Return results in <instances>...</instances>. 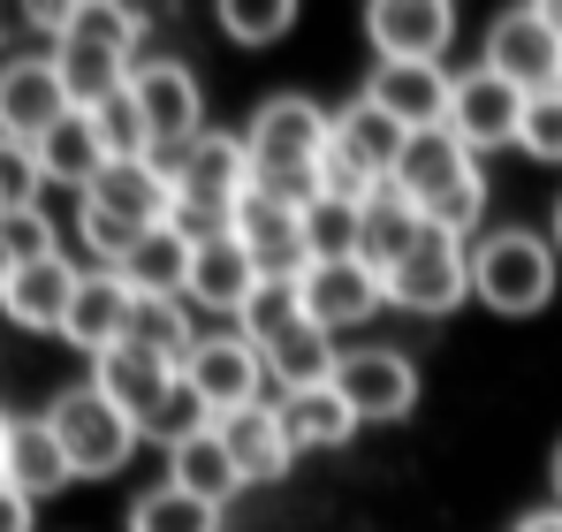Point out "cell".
Listing matches in <instances>:
<instances>
[{"label":"cell","instance_id":"cell-1","mask_svg":"<svg viewBox=\"0 0 562 532\" xmlns=\"http://www.w3.org/2000/svg\"><path fill=\"white\" fill-rule=\"evenodd\" d=\"M395 190L418 206V221H426V229H449V236H464V244H471V229H479V213H486L479 153H464L449 130H418V137L403 145Z\"/></svg>","mask_w":562,"mask_h":532},{"label":"cell","instance_id":"cell-2","mask_svg":"<svg viewBox=\"0 0 562 532\" xmlns=\"http://www.w3.org/2000/svg\"><path fill=\"white\" fill-rule=\"evenodd\" d=\"M471 297L509 320L540 312L555 297V252L532 229H479L471 236Z\"/></svg>","mask_w":562,"mask_h":532},{"label":"cell","instance_id":"cell-3","mask_svg":"<svg viewBox=\"0 0 562 532\" xmlns=\"http://www.w3.org/2000/svg\"><path fill=\"white\" fill-rule=\"evenodd\" d=\"M46 426H54V442H61V456H69L77 479H114V472L137 456V442H145L92 380H85V388H61V396L46 403Z\"/></svg>","mask_w":562,"mask_h":532},{"label":"cell","instance_id":"cell-4","mask_svg":"<svg viewBox=\"0 0 562 532\" xmlns=\"http://www.w3.org/2000/svg\"><path fill=\"white\" fill-rule=\"evenodd\" d=\"M267 351L236 328V335H198V351L183 357V388L205 403V419H228V411H251L267 403Z\"/></svg>","mask_w":562,"mask_h":532},{"label":"cell","instance_id":"cell-5","mask_svg":"<svg viewBox=\"0 0 562 532\" xmlns=\"http://www.w3.org/2000/svg\"><path fill=\"white\" fill-rule=\"evenodd\" d=\"M380 281H387V304L403 312H457L471 297V244L449 229H426Z\"/></svg>","mask_w":562,"mask_h":532},{"label":"cell","instance_id":"cell-6","mask_svg":"<svg viewBox=\"0 0 562 532\" xmlns=\"http://www.w3.org/2000/svg\"><path fill=\"white\" fill-rule=\"evenodd\" d=\"M244 145H251V168H319L327 145H335V114L319 99H304V91H274L251 114Z\"/></svg>","mask_w":562,"mask_h":532},{"label":"cell","instance_id":"cell-7","mask_svg":"<svg viewBox=\"0 0 562 532\" xmlns=\"http://www.w3.org/2000/svg\"><path fill=\"white\" fill-rule=\"evenodd\" d=\"M92 388L137 426V434H153L160 426V411L176 403V388H183V365L160 351H145V343H114L106 357H92Z\"/></svg>","mask_w":562,"mask_h":532},{"label":"cell","instance_id":"cell-8","mask_svg":"<svg viewBox=\"0 0 562 532\" xmlns=\"http://www.w3.org/2000/svg\"><path fill=\"white\" fill-rule=\"evenodd\" d=\"M525 99L532 91L525 85H509L502 69H464L457 77V91H449V137L464 145V153H502V145H517V130H525Z\"/></svg>","mask_w":562,"mask_h":532},{"label":"cell","instance_id":"cell-9","mask_svg":"<svg viewBox=\"0 0 562 532\" xmlns=\"http://www.w3.org/2000/svg\"><path fill=\"white\" fill-rule=\"evenodd\" d=\"M130 99H137V114L153 130L160 160H176L183 145L205 137V91H198V77H190L183 62H137L130 69Z\"/></svg>","mask_w":562,"mask_h":532},{"label":"cell","instance_id":"cell-10","mask_svg":"<svg viewBox=\"0 0 562 532\" xmlns=\"http://www.w3.org/2000/svg\"><path fill=\"white\" fill-rule=\"evenodd\" d=\"M296 297H304V320H312V328L342 335V328L373 320L380 304H387V281H380V266H366V259H312L296 274Z\"/></svg>","mask_w":562,"mask_h":532},{"label":"cell","instance_id":"cell-11","mask_svg":"<svg viewBox=\"0 0 562 532\" xmlns=\"http://www.w3.org/2000/svg\"><path fill=\"white\" fill-rule=\"evenodd\" d=\"M69 107H77V99H69V85H61L54 54H15V62H0V137L38 145Z\"/></svg>","mask_w":562,"mask_h":532},{"label":"cell","instance_id":"cell-12","mask_svg":"<svg viewBox=\"0 0 562 532\" xmlns=\"http://www.w3.org/2000/svg\"><path fill=\"white\" fill-rule=\"evenodd\" d=\"M228 236L251 252L259 281H296V274L312 266V244H304V213L274 206L267 190H244V198H236V213H228Z\"/></svg>","mask_w":562,"mask_h":532},{"label":"cell","instance_id":"cell-13","mask_svg":"<svg viewBox=\"0 0 562 532\" xmlns=\"http://www.w3.org/2000/svg\"><path fill=\"white\" fill-rule=\"evenodd\" d=\"M486 69H502L509 85H525V91H555L562 85L555 23H548L540 8H509V15H494V31H486Z\"/></svg>","mask_w":562,"mask_h":532},{"label":"cell","instance_id":"cell-14","mask_svg":"<svg viewBox=\"0 0 562 532\" xmlns=\"http://www.w3.org/2000/svg\"><path fill=\"white\" fill-rule=\"evenodd\" d=\"M335 388H342V403H350L366 426H387V419H411V403H418V365L403 351H342Z\"/></svg>","mask_w":562,"mask_h":532},{"label":"cell","instance_id":"cell-15","mask_svg":"<svg viewBox=\"0 0 562 532\" xmlns=\"http://www.w3.org/2000/svg\"><path fill=\"white\" fill-rule=\"evenodd\" d=\"M449 91H457V77L441 62H373V77H366V99L380 114H395L411 137L449 122Z\"/></svg>","mask_w":562,"mask_h":532},{"label":"cell","instance_id":"cell-16","mask_svg":"<svg viewBox=\"0 0 562 532\" xmlns=\"http://www.w3.org/2000/svg\"><path fill=\"white\" fill-rule=\"evenodd\" d=\"M85 206L130 221V229H168L176 221V176H168V160H106L99 182L85 190Z\"/></svg>","mask_w":562,"mask_h":532},{"label":"cell","instance_id":"cell-17","mask_svg":"<svg viewBox=\"0 0 562 532\" xmlns=\"http://www.w3.org/2000/svg\"><path fill=\"white\" fill-rule=\"evenodd\" d=\"M366 38L380 46V62H441L457 38V8L449 0H380L366 15Z\"/></svg>","mask_w":562,"mask_h":532},{"label":"cell","instance_id":"cell-18","mask_svg":"<svg viewBox=\"0 0 562 532\" xmlns=\"http://www.w3.org/2000/svg\"><path fill=\"white\" fill-rule=\"evenodd\" d=\"M403 145H411V130L395 122V114H380L373 99L358 91L342 114H335V160L350 168V176H366V182H395V168H403Z\"/></svg>","mask_w":562,"mask_h":532},{"label":"cell","instance_id":"cell-19","mask_svg":"<svg viewBox=\"0 0 562 532\" xmlns=\"http://www.w3.org/2000/svg\"><path fill=\"white\" fill-rule=\"evenodd\" d=\"M251 289H259V266H251V252H244L228 229L190 244V304H198V312H236V320H244Z\"/></svg>","mask_w":562,"mask_h":532},{"label":"cell","instance_id":"cell-20","mask_svg":"<svg viewBox=\"0 0 562 532\" xmlns=\"http://www.w3.org/2000/svg\"><path fill=\"white\" fill-rule=\"evenodd\" d=\"M130 312H137V289L122 281V274H106V266H92L85 281H77V304H69V320H61V335L77 343V351L106 357L122 335H130Z\"/></svg>","mask_w":562,"mask_h":532},{"label":"cell","instance_id":"cell-21","mask_svg":"<svg viewBox=\"0 0 562 532\" xmlns=\"http://www.w3.org/2000/svg\"><path fill=\"white\" fill-rule=\"evenodd\" d=\"M77 266L69 259H38V266H15L8 274V289H0V312L15 320V328H38V335H61V320H69V304H77Z\"/></svg>","mask_w":562,"mask_h":532},{"label":"cell","instance_id":"cell-22","mask_svg":"<svg viewBox=\"0 0 562 532\" xmlns=\"http://www.w3.org/2000/svg\"><path fill=\"white\" fill-rule=\"evenodd\" d=\"M213 434H221V448L236 456L244 487H267V479H281V472L296 464V448H289V434H281V411H274V403L228 411V419H213Z\"/></svg>","mask_w":562,"mask_h":532},{"label":"cell","instance_id":"cell-23","mask_svg":"<svg viewBox=\"0 0 562 532\" xmlns=\"http://www.w3.org/2000/svg\"><path fill=\"white\" fill-rule=\"evenodd\" d=\"M168 487H183V495H198V502L228 510V502L244 495V472H236V456L221 448L213 426H198V434H183V442L168 448Z\"/></svg>","mask_w":562,"mask_h":532},{"label":"cell","instance_id":"cell-24","mask_svg":"<svg viewBox=\"0 0 562 532\" xmlns=\"http://www.w3.org/2000/svg\"><path fill=\"white\" fill-rule=\"evenodd\" d=\"M274 411H281V434H289L296 456H312V448H342L358 426H366V419L342 403V388H335V380H327V388H304V396H281Z\"/></svg>","mask_w":562,"mask_h":532},{"label":"cell","instance_id":"cell-25","mask_svg":"<svg viewBox=\"0 0 562 532\" xmlns=\"http://www.w3.org/2000/svg\"><path fill=\"white\" fill-rule=\"evenodd\" d=\"M77 472H69V456L54 442V426L46 419H15L8 426V487L15 495H31V502H46V495H61Z\"/></svg>","mask_w":562,"mask_h":532},{"label":"cell","instance_id":"cell-26","mask_svg":"<svg viewBox=\"0 0 562 532\" xmlns=\"http://www.w3.org/2000/svg\"><path fill=\"white\" fill-rule=\"evenodd\" d=\"M38 168H46V182H77V190H92L99 182V168H106V145H99V130H92V114L85 107H69L38 145Z\"/></svg>","mask_w":562,"mask_h":532},{"label":"cell","instance_id":"cell-27","mask_svg":"<svg viewBox=\"0 0 562 532\" xmlns=\"http://www.w3.org/2000/svg\"><path fill=\"white\" fill-rule=\"evenodd\" d=\"M418 236H426V221H418V206H411L395 182L366 198V221H358V259H366V266H380V274H387V266L403 259Z\"/></svg>","mask_w":562,"mask_h":532},{"label":"cell","instance_id":"cell-28","mask_svg":"<svg viewBox=\"0 0 562 532\" xmlns=\"http://www.w3.org/2000/svg\"><path fill=\"white\" fill-rule=\"evenodd\" d=\"M335 365H342L335 335H327V328H312V320H296V328H289L281 343H267V373L281 380V396L327 388V380H335Z\"/></svg>","mask_w":562,"mask_h":532},{"label":"cell","instance_id":"cell-29","mask_svg":"<svg viewBox=\"0 0 562 532\" xmlns=\"http://www.w3.org/2000/svg\"><path fill=\"white\" fill-rule=\"evenodd\" d=\"M122 281H130L137 297H190V236L183 229H153V236L130 252Z\"/></svg>","mask_w":562,"mask_h":532},{"label":"cell","instance_id":"cell-30","mask_svg":"<svg viewBox=\"0 0 562 532\" xmlns=\"http://www.w3.org/2000/svg\"><path fill=\"white\" fill-rule=\"evenodd\" d=\"M61 38L69 46H106V54H137V38H145V15L137 8H122V0H69V15H61ZM54 38V46H61Z\"/></svg>","mask_w":562,"mask_h":532},{"label":"cell","instance_id":"cell-31","mask_svg":"<svg viewBox=\"0 0 562 532\" xmlns=\"http://www.w3.org/2000/svg\"><path fill=\"white\" fill-rule=\"evenodd\" d=\"M54 69H61V85H69V99L92 114L99 99H114V91H130V69L137 62H122V54H106V46H54Z\"/></svg>","mask_w":562,"mask_h":532},{"label":"cell","instance_id":"cell-32","mask_svg":"<svg viewBox=\"0 0 562 532\" xmlns=\"http://www.w3.org/2000/svg\"><path fill=\"white\" fill-rule=\"evenodd\" d=\"M130 532H221V510L183 495V487H153L130 502Z\"/></svg>","mask_w":562,"mask_h":532},{"label":"cell","instance_id":"cell-33","mask_svg":"<svg viewBox=\"0 0 562 532\" xmlns=\"http://www.w3.org/2000/svg\"><path fill=\"white\" fill-rule=\"evenodd\" d=\"M122 343H145V351L176 357V365L198 351V335H190V312L176 304V297H137V312H130V335H122Z\"/></svg>","mask_w":562,"mask_h":532},{"label":"cell","instance_id":"cell-34","mask_svg":"<svg viewBox=\"0 0 562 532\" xmlns=\"http://www.w3.org/2000/svg\"><path fill=\"white\" fill-rule=\"evenodd\" d=\"M92 130H99V145H106V160H160V153H153V130H145V114H137V99H130V91L99 99V107H92Z\"/></svg>","mask_w":562,"mask_h":532},{"label":"cell","instance_id":"cell-35","mask_svg":"<svg viewBox=\"0 0 562 532\" xmlns=\"http://www.w3.org/2000/svg\"><path fill=\"white\" fill-rule=\"evenodd\" d=\"M358 221H366V206L319 190V206L304 213V244H312V259H358Z\"/></svg>","mask_w":562,"mask_h":532},{"label":"cell","instance_id":"cell-36","mask_svg":"<svg viewBox=\"0 0 562 532\" xmlns=\"http://www.w3.org/2000/svg\"><path fill=\"white\" fill-rule=\"evenodd\" d=\"M304 320V297H296V281H259L251 289V304H244V335L267 351V343H281L289 328Z\"/></svg>","mask_w":562,"mask_h":532},{"label":"cell","instance_id":"cell-37","mask_svg":"<svg viewBox=\"0 0 562 532\" xmlns=\"http://www.w3.org/2000/svg\"><path fill=\"white\" fill-rule=\"evenodd\" d=\"M289 23H296V0H221V31L236 46H274Z\"/></svg>","mask_w":562,"mask_h":532},{"label":"cell","instance_id":"cell-38","mask_svg":"<svg viewBox=\"0 0 562 532\" xmlns=\"http://www.w3.org/2000/svg\"><path fill=\"white\" fill-rule=\"evenodd\" d=\"M77 236L92 244V259L106 266V274H122V266H130V252H137L153 229H130V221H114V213H99V206H77Z\"/></svg>","mask_w":562,"mask_h":532},{"label":"cell","instance_id":"cell-39","mask_svg":"<svg viewBox=\"0 0 562 532\" xmlns=\"http://www.w3.org/2000/svg\"><path fill=\"white\" fill-rule=\"evenodd\" d=\"M0 252H8V266H38V259H61V244H54V221H46V206H23V213H0Z\"/></svg>","mask_w":562,"mask_h":532},{"label":"cell","instance_id":"cell-40","mask_svg":"<svg viewBox=\"0 0 562 532\" xmlns=\"http://www.w3.org/2000/svg\"><path fill=\"white\" fill-rule=\"evenodd\" d=\"M38 190H46V168H38V153H31V145H15V137H0V213H23V206H38Z\"/></svg>","mask_w":562,"mask_h":532},{"label":"cell","instance_id":"cell-41","mask_svg":"<svg viewBox=\"0 0 562 532\" xmlns=\"http://www.w3.org/2000/svg\"><path fill=\"white\" fill-rule=\"evenodd\" d=\"M517 145H525L532 160H548V168L562 160V85L525 99V130H517Z\"/></svg>","mask_w":562,"mask_h":532},{"label":"cell","instance_id":"cell-42","mask_svg":"<svg viewBox=\"0 0 562 532\" xmlns=\"http://www.w3.org/2000/svg\"><path fill=\"white\" fill-rule=\"evenodd\" d=\"M31 518H38V502H31V495H15V487L0 479V532H31Z\"/></svg>","mask_w":562,"mask_h":532},{"label":"cell","instance_id":"cell-43","mask_svg":"<svg viewBox=\"0 0 562 532\" xmlns=\"http://www.w3.org/2000/svg\"><path fill=\"white\" fill-rule=\"evenodd\" d=\"M517 532H562V510L548 502V510H532V518H517Z\"/></svg>","mask_w":562,"mask_h":532},{"label":"cell","instance_id":"cell-44","mask_svg":"<svg viewBox=\"0 0 562 532\" xmlns=\"http://www.w3.org/2000/svg\"><path fill=\"white\" fill-rule=\"evenodd\" d=\"M548 479H555V510H562V442H555V464H548Z\"/></svg>","mask_w":562,"mask_h":532},{"label":"cell","instance_id":"cell-45","mask_svg":"<svg viewBox=\"0 0 562 532\" xmlns=\"http://www.w3.org/2000/svg\"><path fill=\"white\" fill-rule=\"evenodd\" d=\"M540 15H548V23H555V38H562V0H540Z\"/></svg>","mask_w":562,"mask_h":532},{"label":"cell","instance_id":"cell-46","mask_svg":"<svg viewBox=\"0 0 562 532\" xmlns=\"http://www.w3.org/2000/svg\"><path fill=\"white\" fill-rule=\"evenodd\" d=\"M8 426H15V419H0V479H8Z\"/></svg>","mask_w":562,"mask_h":532},{"label":"cell","instance_id":"cell-47","mask_svg":"<svg viewBox=\"0 0 562 532\" xmlns=\"http://www.w3.org/2000/svg\"><path fill=\"white\" fill-rule=\"evenodd\" d=\"M8 274H15V266H8V252H0V289H8Z\"/></svg>","mask_w":562,"mask_h":532},{"label":"cell","instance_id":"cell-48","mask_svg":"<svg viewBox=\"0 0 562 532\" xmlns=\"http://www.w3.org/2000/svg\"><path fill=\"white\" fill-rule=\"evenodd\" d=\"M555 252H562V206H555Z\"/></svg>","mask_w":562,"mask_h":532}]
</instances>
